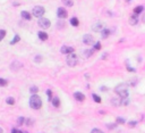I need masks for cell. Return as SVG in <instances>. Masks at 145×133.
<instances>
[{
  "instance_id": "cell-1",
  "label": "cell",
  "mask_w": 145,
  "mask_h": 133,
  "mask_svg": "<svg viewBox=\"0 0 145 133\" xmlns=\"http://www.w3.org/2000/svg\"><path fill=\"white\" fill-rule=\"evenodd\" d=\"M115 91H116V93H117L121 99L128 98V90H127V84H125V83L118 84L117 87L115 88Z\"/></svg>"
},
{
  "instance_id": "cell-2",
  "label": "cell",
  "mask_w": 145,
  "mask_h": 133,
  "mask_svg": "<svg viewBox=\"0 0 145 133\" xmlns=\"http://www.w3.org/2000/svg\"><path fill=\"white\" fill-rule=\"evenodd\" d=\"M29 106H31V108H33V109H39V108H41V106H42V100H41V98L38 96V94H33V96L29 98Z\"/></svg>"
},
{
  "instance_id": "cell-3",
  "label": "cell",
  "mask_w": 145,
  "mask_h": 133,
  "mask_svg": "<svg viewBox=\"0 0 145 133\" xmlns=\"http://www.w3.org/2000/svg\"><path fill=\"white\" fill-rule=\"evenodd\" d=\"M77 60H78L77 56L75 55L74 52H72V54H69V55L67 56V59H66V62H67V65H68V66L74 67V66H76Z\"/></svg>"
},
{
  "instance_id": "cell-4",
  "label": "cell",
  "mask_w": 145,
  "mask_h": 133,
  "mask_svg": "<svg viewBox=\"0 0 145 133\" xmlns=\"http://www.w3.org/2000/svg\"><path fill=\"white\" fill-rule=\"evenodd\" d=\"M44 13H45V9L42 7V6H35V7L33 8V16L38 17V18L43 17Z\"/></svg>"
},
{
  "instance_id": "cell-5",
  "label": "cell",
  "mask_w": 145,
  "mask_h": 133,
  "mask_svg": "<svg viewBox=\"0 0 145 133\" xmlns=\"http://www.w3.org/2000/svg\"><path fill=\"white\" fill-rule=\"evenodd\" d=\"M38 24L40 28L44 29V30H47V29L50 28V21L48 18H45V17H40L38 21Z\"/></svg>"
},
{
  "instance_id": "cell-6",
  "label": "cell",
  "mask_w": 145,
  "mask_h": 133,
  "mask_svg": "<svg viewBox=\"0 0 145 133\" xmlns=\"http://www.w3.org/2000/svg\"><path fill=\"white\" fill-rule=\"evenodd\" d=\"M103 29H104V24L102 22H96L95 24L92 25V31H94V32H100Z\"/></svg>"
},
{
  "instance_id": "cell-7",
  "label": "cell",
  "mask_w": 145,
  "mask_h": 133,
  "mask_svg": "<svg viewBox=\"0 0 145 133\" xmlns=\"http://www.w3.org/2000/svg\"><path fill=\"white\" fill-rule=\"evenodd\" d=\"M22 67H23V64H22V63H19V62H17V60L13 62V63H11V65H10V69H11V71H15V72L19 71Z\"/></svg>"
},
{
  "instance_id": "cell-8",
  "label": "cell",
  "mask_w": 145,
  "mask_h": 133,
  "mask_svg": "<svg viewBox=\"0 0 145 133\" xmlns=\"http://www.w3.org/2000/svg\"><path fill=\"white\" fill-rule=\"evenodd\" d=\"M83 42L86 46H90V44H92L94 42V39H93V37L91 34H85L83 37Z\"/></svg>"
},
{
  "instance_id": "cell-9",
  "label": "cell",
  "mask_w": 145,
  "mask_h": 133,
  "mask_svg": "<svg viewBox=\"0 0 145 133\" xmlns=\"http://www.w3.org/2000/svg\"><path fill=\"white\" fill-rule=\"evenodd\" d=\"M57 15H58L59 18H66L68 14H67V10L63 7H59L58 10H57Z\"/></svg>"
},
{
  "instance_id": "cell-10",
  "label": "cell",
  "mask_w": 145,
  "mask_h": 133,
  "mask_svg": "<svg viewBox=\"0 0 145 133\" xmlns=\"http://www.w3.org/2000/svg\"><path fill=\"white\" fill-rule=\"evenodd\" d=\"M61 54H63V55H69V54H72L74 52V48L72 47H68V46H62L60 49Z\"/></svg>"
},
{
  "instance_id": "cell-11",
  "label": "cell",
  "mask_w": 145,
  "mask_h": 133,
  "mask_svg": "<svg viewBox=\"0 0 145 133\" xmlns=\"http://www.w3.org/2000/svg\"><path fill=\"white\" fill-rule=\"evenodd\" d=\"M111 103H112L113 106H121L122 105V99L120 98H112L111 99Z\"/></svg>"
},
{
  "instance_id": "cell-12",
  "label": "cell",
  "mask_w": 145,
  "mask_h": 133,
  "mask_svg": "<svg viewBox=\"0 0 145 133\" xmlns=\"http://www.w3.org/2000/svg\"><path fill=\"white\" fill-rule=\"evenodd\" d=\"M74 97H75V99L78 100V101H84V100H85V96H84L82 92H75Z\"/></svg>"
},
{
  "instance_id": "cell-13",
  "label": "cell",
  "mask_w": 145,
  "mask_h": 133,
  "mask_svg": "<svg viewBox=\"0 0 145 133\" xmlns=\"http://www.w3.org/2000/svg\"><path fill=\"white\" fill-rule=\"evenodd\" d=\"M138 23V17L137 15H133V16H130V18H129V24L130 25H136V24Z\"/></svg>"
},
{
  "instance_id": "cell-14",
  "label": "cell",
  "mask_w": 145,
  "mask_h": 133,
  "mask_svg": "<svg viewBox=\"0 0 145 133\" xmlns=\"http://www.w3.org/2000/svg\"><path fill=\"white\" fill-rule=\"evenodd\" d=\"M110 33H111V31L109 30V29H105V28H104L103 30L101 31V37L103 38V39H105V38H108L109 35H110Z\"/></svg>"
},
{
  "instance_id": "cell-15",
  "label": "cell",
  "mask_w": 145,
  "mask_h": 133,
  "mask_svg": "<svg viewBox=\"0 0 145 133\" xmlns=\"http://www.w3.org/2000/svg\"><path fill=\"white\" fill-rule=\"evenodd\" d=\"M93 52H94V49H86V50L83 51L84 57H85V58H90L91 56L93 55Z\"/></svg>"
},
{
  "instance_id": "cell-16",
  "label": "cell",
  "mask_w": 145,
  "mask_h": 133,
  "mask_svg": "<svg viewBox=\"0 0 145 133\" xmlns=\"http://www.w3.org/2000/svg\"><path fill=\"white\" fill-rule=\"evenodd\" d=\"M20 15H22V17L24 19H26V21H29V19H32V16H31V14H29L28 12H22L20 13Z\"/></svg>"
},
{
  "instance_id": "cell-17",
  "label": "cell",
  "mask_w": 145,
  "mask_h": 133,
  "mask_svg": "<svg viewBox=\"0 0 145 133\" xmlns=\"http://www.w3.org/2000/svg\"><path fill=\"white\" fill-rule=\"evenodd\" d=\"M38 35H39V39L40 40H42V41H45V40H48V34L45 32H39L38 33Z\"/></svg>"
},
{
  "instance_id": "cell-18",
  "label": "cell",
  "mask_w": 145,
  "mask_h": 133,
  "mask_svg": "<svg viewBox=\"0 0 145 133\" xmlns=\"http://www.w3.org/2000/svg\"><path fill=\"white\" fill-rule=\"evenodd\" d=\"M51 102H52V105H53L54 107H59V106H60V100H59L58 97H56V98L52 99Z\"/></svg>"
},
{
  "instance_id": "cell-19",
  "label": "cell",
  "mask_w": 145,
  "mask_h": 133,
  "mask_svg": "<svg viewBox=\"0 0 145 133\" xmlns=\"http://www.w3.org/2000/svg\"><path fill=\"white\" fill-rule=\"evenodd\" d=\"M143 10H144V7H143V6H137V7H135V9H134V13H135L136 15H138V14H140Z\"/></svg>"
},
{
  "instance_id": "cell-20",
  "label": "cell",
  "mask_w": 145,
  "mask_h": 133,
  "mask_svg": "<svg viewBox=\"0 0 145 133\" xmlns=\"http://www.w3.org/2000/svg\"><path fill=\"white\" fill-rule=\"evenodd\" d=\"M61 1H62V4L65 6H67V7H71V6L74 5L72 0H61Z\"/></svg>"
},
{
  "instance_id": "cell-21",
  "label": "cell",
  "mask_w": 145,
  "mask_h": 133,
  "mask_svg": "<svg viewBox=\"0 0 145 133\" xmlns=\"http://www.w3.org/2000/svg\"><path fill=\"white\" fill-rule=\"evenodd\" d=\"M70 24H71L72 26H78L79 22H78V19H77L76 17H72V18H70Z\"/></svg>"
},
{
  "instance_id": "cell-22",
  "label": "cell",
  "mask_w": 145,
  "mask_h": 133,
  "mask_svg": "<svg viewBox=\"0 0 145 133\" xmlns=\"http://www.w3.org/2000/svg\"><path fill=\"white\" fill-rule=\"evenodd\" d=\"M92 98H93V100L95 101V102H97V103H100L101 102V98H100L97 94H95V93H93L92 94Z\"/></svg>"
},
{
  "instance_id": "cell-23",
  "label": "cell",
  "mask_w": 145,
  "mask_h": 133,
  "mask_svg": "<svg viewBox=\"0 0 145 133\" xmlns=\"http://www.w3.org/2000/svg\"><path fill=\"white\" fill-rule=\"evenodd\" d=\"M6 102L8 103V105H14V103H15V99H14L13 97H8V98L6 99Z\"/></svg>"
},
{
  "instance_id": "cell-24",
  "label": "cell",
  "mask_w": 145,
  "mask_h": 133,
  "mask_svg": "<svg viewBox=\"0 0 145 133\" xmlns=\"http://www.w3.org/2000/svg\"><path fill=\"white\" fill-rule=\"evenodd\" d=\"M19 40H20L19 35H15V38H14V39L10 41V44H15V43H17V42L19 41Z\"/></svg>"
},
{
  "instance_id": "cell-25",
  "label": "cell",
  "mask_w": 145,
  "mask_h": 133,
  "mask_svg": "<svg viewBox=\"0 0 145 133\" xmlns=\"http://www.w3.org/2000/svg\"><path fill=\"white\" fill-rule=\"evenodd\" d=\"M38 91H39V89H38V87H35V85H33V87L29 88V92H31V93H34V94H35Z\"/></svg>"
},
{
  "instance_id": "cell-26",
  "label": "cell",
  "mask_w": 145,
  "mask_h": 133,
  "mask_svg": "<svg viewBox=\"0 0 145 133\" xmlns=\"http://www.w3.org/2000/svg\"><path fill=\"white\" fill-rule=\"evenodd\" d=\"M117 123L118 124H125L126 123V119L124 117H117Z\"/></svg>"
},
{
  "instance_id": "cell-27",
  "label": "cell",
  "mask_w": 145,
  "mask_h": 133,
  "mask_svg": "<svg viewBox=\"0 0 145 133\" xmlns=\"http://www.w3.org/2000/svg\"><path fill=\"white\" fill-rule=\"evenodd\" d=\"M34 62H35V63H41V62H42V57H41V55H36L35 58H34Z\"/></svg>"
},
{
  "instance_id": "cell-28",
  "label": "cell",
  "mask_w": 145,
  "mask_h": 133,
  "mask_svg": "<svg viewBox=\"0 0 145 133\" xmlns=\"http://www.w3.org/2000/svg\"><path fill=\"white\" fill-rule=\"evenodd\" d=\"M6 37V31L5 30H0V41L4 40V38Z\"/></svg>"
},
{
  "instance_id": "cell-29",
  "label": "cell",
  "mask_w": 145,
  "mask_h": 133,
  "mask_svg": "<svg viewBox=\"0 0 145 133\" xmlns=\"http://www.w3.org/2000/svg\"><path fill=\"white\" fill-rule=\"evenodd\" d=\"M93 49H94V50H100V49H101V43H100V42H96V43L93 46Z\"/></svg>"
},
{
  "instance_id": "cell-30",
  "label": "cell",
  "mask_w": 145,
  "mask_h": 133,
  "mask_svg": "<svg viewBox=\"0 0 145 133\" xmlns=\"http://www.w3.org/2000/svg\"><path fill=\"white\" fill-rule=\"evenodd\" d=\"M25 119H26V118H25V117H18V119H17V123L19 124V125H20V124H24V123H25Z\"/></svg>"
},
{
  "instance_id": "cell-31",
  "label": "cell",
  "mask_w": 145,
  "mask_h": 133,
  "mask_svg": "<svg viewBox=\"0 0 145 133\" xmlns=\"http://www.w3.org/2000/svg\"><path fill=\"white\" fill-rule=\"evenodd\" d=\"M7 85V81L4 78H0V87H6Z\"/></svg>"
},
{
  "instance_id": "cell-32",
  "label": "cell",
  "mask_w": 145,
  "mask_h": 133,
  "mask_svg": "<svg viewBox=\"0 0 145 133\" xmlns=\"http://www.w3.org/2000/svg\"><path fill=\"white\" fill-rule=\"evenodd\" d=\"M106 126H108L109 130H112V128H116V127H117V124H108Z\"/></svg>"
},
{
  "instance_id": "cell-33",
  "label": "cell",
  "mask_w": 145,
  "mask_h": 133,
  "mask_svg": "<svg viewBox=\"0 0 145 133\" xmlns=\"http://www.w3.org/2000/svg\"><path fill=\"white\" fill-rule=\"evenodd\" d=\"M47 94H48V97H49V101H51L52 100V99H51V96H52L51 90H47Z\"/></svg>"
},
{
  "instance_id": "cell-34",
  "label": "cell",
  "mask_w": 145,
  "mask_h": 133,
  "mask_svg": "<svg viewBox=\"0 0 145 133\" xmlns=\"http://www.w3.org/2000/svg\"><path fill=\"white\" fill-rule=\"evenodd\" d=\"M136 124H137V122H135V121H130L128 123V125L129 126H131V127H134V126H136Z\"/></svg>"
},
{
  "instance_id": "cell-35",
  "label": "cell",
  "mask_w": 145,
  "mask_h": 133,
  "mask_svg": "<svg viewBox=\"0 0 145 133\" xmlns=\"http://www.w3.org/2000/svg\"><path fill=\"white\" fill-rule=\"evenodd\" d=\"M91 133H103L101 130H99V128H93L92 131H91Z\"/></svg>"
},
{
  "instance_id": "cell-36",
  "label": "cell",
  "mask_w": 145,
  "mask_h": 133,
  "mask_svg": "<svg viewBox=\"0 0 145 133\" xmlns=\"http://www.w3.org/2000/svg\"><path fill=\"white\" fill-rule=\"evenodd\" d=\"M11 133H24V132H22V131L17 130V128H13V130H11Z\"/></svg>"
},
{
  "instance_id": "cell-37",
  "label": "cell",
  "mask_w": 145,
  "mask_h": 133,
  "mask_svg": "<svg viewBox=\"0 0 145 133\" xmlns=\"http://www.w3.org/2000/svg\"><path fill=\"white\" fill-rule=\"evenodd\" d=\"M127 69H128L129 72H135V68H133V67H130V66H127Z\"/></svg>"
},
{
  "instance_id": "cell-38",
  "label": "cell",
  "mask_w": 145,
  "mask_h": 133,
  "mask_svg": "<svg viewBox=\"0 0 145 133\" xmlns=\"http://www.w3.org/2000/svg\"><path fill=\"white\" fill-rule=\"evenodd\" d=\"M32 123H33V121H31V119H29V118L27 119V122H26V124H27V125H31Z\"/></svg>"
},
{
  "instance_id": "cell-39",
  "label": "cell",
  "mask_w": 145,
  "mask_h": 133,
  "mask_svg": "<svg viewBox=\"0 0 145 133\" xmlns=\"http://www.w3.org/2000/svg\"><path fill=\"white\" fill-rule=\"evenodd\" d=\"M101 90L104 92V91H106V90H108V88H106V87H102V88H101Z\"/></svg>"
},
{
  "instance_id": "cell-40",
  "label": "cell",
  "mask_w": 145,
  "mask_h": 133,
  "mask_svg": "<svg viewBox=\"0 0 145 133\" xmlns=\"http://www.w3.org/2000/svg\"><path fill=\"white\" fill-rule=\"evenodd\" d=\"M142 19H143V22L145 23V14H144V16H143V18H142Z\"/></svg>"
},
{
  "instance_id": "cell-41",
  "label": "cell",
  "mask_w": 145,
  "mask_h": 133,
  "mask_svg": "<svg viewBox=\"0 0 145 133\" xmlns=\"http://www.w3.org/2000/svg\"><path fill=\"white\" fill-rule=\"evenodd\" d=\"M0 133H4V130H2L1 127H0Z\"/></svg>"
},
{
  "instance_id": "cell-42",
  "label": "cell",
  "mask_w": 145,
  "mask_h": 133,
  "mask_svg": "<svg viewBox=\"0 0 145 133\" xmlns=\"http://www.w3.org/2000/svg\"><path fill=\"white\" fill-rule=\"evenodd\" d=\"M126 1H127V3H129V1H131V0H126Z\"/></svg>"
}]
</instances>
